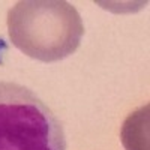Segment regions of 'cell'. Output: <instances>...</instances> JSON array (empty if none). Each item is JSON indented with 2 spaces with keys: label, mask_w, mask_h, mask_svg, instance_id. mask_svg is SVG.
Segmentation results:
<instances>
[{
  "label": "cell",
  "mask_w": 150,
  "mask_h": 150,
  "mask_svg": "<svg viewBox=\"0 0 150 150\" xmlns=\"http://www.w3.org/2000/svg\"><path fill=\"white\" fill-rule=\"evenodd\" d=\"M9 39L26 56L51 63L66 59L80 47L83 20L62 0H23L8 12Z\"/></svg>",
  "instance_id": "6da1fadb"
},
{
  "label": "cell",
  "mask_w": 150,
  "mask_h": 150,
  "mask_svg": "<svg viewBox=\"0 0 150 150\" xmlns=\"http://www.w3.org/2000/svg\"><path fill=\"white\" fill-rule=\"evenodd\" d=\"M0 150H66L57 116L30 89L0 81Z\"/></svg>",
  "instance_id": "7a4b0ae2"
},
{
  "label": "cell",
  "mask_w": 150,
  "mask_h": 150,
  "mask_svg": "<svg viewBox=\"0 0 150 150\" xmlns=\"http://www.w3.org/2000/svg\"><path fill=\"white\" fill-rule=\"evenodd\" d=\"M120 138L126 150H149V105L128 116L122 126Z\"/></svg>",
  "instance_id": "3957f363"
}]
</instances>
